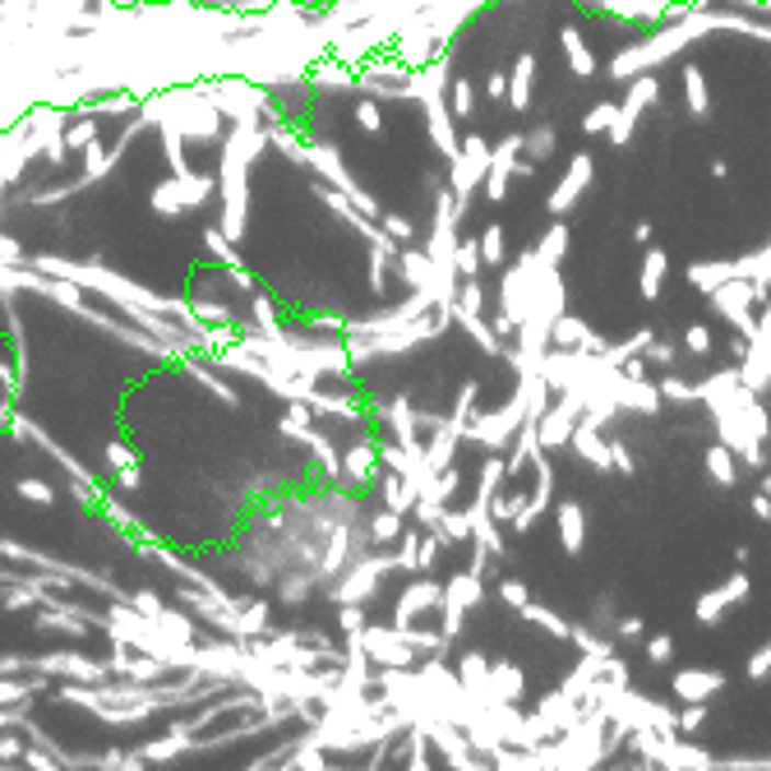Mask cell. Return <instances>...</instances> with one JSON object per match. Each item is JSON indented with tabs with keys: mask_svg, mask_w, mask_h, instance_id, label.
<instances>
[{
	"mask_svg": "<svg viewBox=\"0 0 771 771\" xmlns=\"http://www.w3.org/2000/svg\"><path fill=\"white\" fill-rule=\"evenodd\" d=\"M656 98H660L656 79H651V75H637V79H633V88H628V102L620 106V116H614V125H610V144H624V139L633 135L637 116H643Z\"/></svg>",
	"mask_w": 771,
	"mask_h": 771,
	"instance_id": "obj_9",
	"label": "cell"
},
{
	"mask_svg": "<svg viewBox=\"0 0 771 771\" xmlns=\"http://www.w3.org/2000/svg\"><path fill=\"white\" fill-rule=\"evenodd\" d=\"M643 361H651V365H670V361H674V347H666V342H656V338H651V342L643 347Z\"/></svg>",
	"mask_w": 771,
	"mask_h": 771,
	"instance_id": "obj_41",
	"label": "cell"
},
{
	"mask_svg": "<svg viewBox=\"0 0 771 771\" xmlns=\"http://www.w3.org/2000/svg\"><path fill=\"white\" fill-rule=\"evenodd\" d=\"M434 555H439V541H426V545H421V559H416V568H430Z\"/></svg>",
	"mask_w": 771,
	"mask_h": 771,
	"instance_id": "obj_50",
	"label": "cell"
},
{
	"mask_svg": "<svg viewBox=\"0 0 771 771\" xmlns=\"http://www.w3.org/2000/svg\"><path fill=\"white\" fill-rule=\"evenodd\" d=\"M735 277V263H693V269H689V282L698 286V292H716V286L721 282H730Z\"/></svg>",
	"mask_w": 771,
	"mask_h": 771,
	"instance_id": "obj_18",
	"label": "cell"
},
{
	"mask_svg": "<svg viewBox=\"0 0 771 771\" xmlns=\"http://www.w3.org/2000/svg\"><path fill=\"white\" fill-rule=\"evenodd\" d=\"M522 148H526V158H532V162L549 158V152H555V129H549V125H536L532 135L522 139Z\"/></svg>",
	"mask_w": 771,
	"mask_h": 771,
	"instance_id": "obj_27",
	"label": "cell"
},
{
	"mask_svg": "<svg viewBox=\"0 0 771 771\" xmlns=\"http://www.w3.org/2000/svg\"><path fill=\"white\" fill-rule=\"evenodd\" d=\"M361 643H365L374 656H379V660H388V666H407V660H411L402 633H365Z\"/></svg>",
	"mask_w": 771,
	"mask_h": 771,
	"instance_id": "obj_17",
	"label": "cell"
},
{
	"mask_svg": "<svg viewBox=\"0 0 771 771\" xmlns=\"http://www.w3.org/2000/svg\"><path fill=\"white\" fill-rule=\"evenodd\" d=\"M707 762H712L707 753H698V748L679 744V739H670L666 753H660V767H707Z\"/></svg>",
	"mask_w": 771,
	"mask_h": 771,
	"instance_id": "obj_24",
	"label": "cell"
},
{
	"mask_svg": "<svg viewBox=\"0 0 771 771\" xmlns=\"http://www.w3.org/2000/svg\"><path fill=\"white\" fill-rule=\"evenodd\" d=\"M480 572H457V578L444 587V637H457V628H462V614H467L476 601H480Z\"/></svg>",
	"mask_w": 771,
	"mask_h": 771,
	"instance_id": "obj_7",
	"label": "cell"
},
{
	"mask_svg": "<svg viewBox=\"0 0 771 771\" xmlns=\"http://www.w3.org/2000/svg\"><path fill=\"white\" fill-rule=\"evenodd\" d=\"M486 93H490V98H509V79H503V75H495Z\"/></svg>",
	"mask_w": 771,
	"mask_h": 771,
	"instance_id": "obj_51",
	"label": "cell"
},
{
	"mask_svg": "<svg viewBox=\"0 0 771 771\" xmlns=\"http://www.w3.org/2000/svg\"><path fill=\"white\" fill-rule=\"evenodd\" d=\"M559 536H564L568 555H578V549H582V541H587V513H582V503H559Z\"/></svg>",
	"mask_w": 771,
	"mask_h": 771,
	"instance_id": "obj_16",
	"label": "cell"
},
{
	"mask_svg": "<svg viewBox=\"0 0 771 771\" xmlns=\"http://www.w3.org/2000/svg\"><path fill=\"white\" fill-rule=\"evenodd\" d=\"M660 388V398H674V402H698V388L684 384V379H666V384H656Z\"/></svg>",
	"mask_w": 771,
	"mask_h": 771,
	"instance_id": "obj_36",
	"label": "cell"
},
{
	"mask_svg": "<svg viewBox=\"0 0 771 771\" xmlns=\"http://www.w3.org/2000/svg\"><path fill=\"white\" fill-rule=\"evenodd\" d=\"M453 112H457V116L472 112V83H462V79L453 83Z\"/></svg>",
	"mask_w": 771,
	"mask_h": 771,
	"instance_id": "obj_44",
	"label": "cell"
},
{
	"mask_svg": "<svg viewBox=\"0 0 771 771\" xmlns=\"http://www.w3.org/2000/svg\"><path fill=\"white\" fill-rule=\"evenodd\" d=\"M564 52H568V65H572V75H597V60H591V52H587V42H582V33L578 29H564Z\"/></svg>",
	"mask_w": 771,
	"mask_h": 771,
	"instance_id": "obj_19",
	"label": "cell"
},
{
	"mask_svg": "<svg viewBox=\"0 0 771 771\" xmlns=\"http://www.w3.org/2000/svg\"><path fill=\"white\" fill-rule=\"evenodd\" d=\"M522 614H526V620H532V624H541L545 633H555V637H572V628L559 620L555 610H541V605H532V601H526V605H522Z\"/></svg>",
	"mask_w": 771,
	"mask_h": 771,
	"instance_id": "obj_28",
	"label": "cell"
},
{
	"mask_svg": "<svg viewBox=\"0 0 771 771\" xmlns=\"http://www.w3.org/2000/svg\"><path fill=\"white\" fill-rule=\"evenodd\" d=\"M532 75H536V60L532 56H518V70H513V112H526V102H532Z\"/></svg>",
	"mask_w": 771,
	"mask_h": 771,
	"instance_id": "obj_20",
	"label": "cell"
},
{
	"mask_svg": "<svg viewBox=\"0 0 771 771\" xmlns=\"http://www.w3.org/2000/svg\"><path fill=\"white\" fill-rule=\"evenodd\" d=\"M480 263H486V259H480V250L472 246V240H467V246H457V277H476Z\"/></svg>",
	"mask_w": 771,
	"mask_h": 771,
	"instance_id": "obj_35",
	"label": "cell"
},
{
	"mask_svg": "<svg viewBox=\"0 0 771 771\" xmlns=\"http://www.w3.org/2000/svg\"><path fill=\"white\" fill-rule=\"evenodd\" d=\"M490 152H495V148L480 139V135H467V139H462V152L453 158V194H457V204H467L472 194H476V185L486 181Z\"/></svg>",
	"mask_w": 771,
	"mask_h": 771,
	"instance_id": "obj_4",
	"label": "cell"
},
{
	"mask_svg": "<svg viewBox=\"0 0 771 771\" xmlns=\"http://www.w3.org/2000/svg\"><path fill=\"white\" fill-rule=\"evenodd\" d=\"M572 643H578L587 656H597V660H610V643H601V637H591V633H572Z\"/></svg>",
	"mask_w": 771,
	"mask_h": 771,
	"instance_id": "obj_39",
	"label": "cell"
},
{
	"mask_svg": "<svg viewBox=\"0 0 771 771\" xmlns=\"http://www.w3.org/2000/svg\"><path fill=\"white\" fill-rule=\"evenodd\" d=\"M578 411H582V398L578 393H564L555 411H541L536 416V434H541V449H559L572 439V426H578Z\"/></svg>",
	"mask_w": 771,
	"mask_h": 771,
	"instance_id": "obj_8",
	"label": "cell"
},
{
	"mask_svg": "<svg viewBox=\"0 0 771 771\" xmlns=\"http://www.w3.org/2000/svg\"><path fill=\"white\" fill-rule=\"evenodd\" d=\"M351 472H356V476H370V453H365V449L351 453Z\"/></svg>",
	"mask_w": 771,
	"mask_h": 771,
	"instance_id": "obj_49",
	"label": "cell"
},
{
	"mask_svg": "<svg viewBox=\"0 0 771 771\" xmlns=\"http://www.w3.org/2000/svg\"><path fill=\"white\" fill-rule=\"evenodd\" d=\"M541 269L545 263L532 254H522L513 263V273H503V286H499V296H503V319H509L513 328H522V319L532 315V305H536V292H541Z\"/></svg>",
	"mask_w": 771,
	"mask_h": 771,
	"instance_id": "obj_2",
	"label": "cell"
},
{
	"mask_svg": "<svg viewBox=\"0 0 771 771\" xmlns=\"http://www.w3.org/2000/svg\"><path fill=\"white\" fill-rule=\"evenodd\" d=\"M721 591H725V597H730V601H739V597H744V591H748V578H744V572H735V578H730V582H725Z\"/></svg>",
	"mask_w": 771,
	"mask_h": 771,
	"instance_id": "obj_46",
	"label": "cell"
},
{
	"mask_svg": "<svg viewBox=\"0 0 771 771\" xmlns=\"http://www.w3.org/2000/svg\"><path fill=\"white\" fill-rule=\"evenodd\" d=\"M499 597H503V601H509L513 610H522L526 601H532V591H526L522 582H513V578H503V582H499Z\"/></svg>",
	"mask_w": 771,
	"mask_h": 771,
	"instance_id": "obj_37",
	"label": "cell"
},
{
	"mask_svg": "<svg viewBox=\"0 0 771 771\" xmlns=\"http://www.w3.org/2000/svg\"><path fill=\"white\" fill-rule=\"evenodd\" d=\"M486 674H490V660H486V656L472 651L467 660H462V689H467V693H472L476 684H486Z\"/></svg>",
	"mask_w": 771,
	"mask_h": 771,
	"instance_id": "obj_30",
	"label": "cell"
},
{
	"mask_svg": "<svg viewBox=\"0 0 771 771\" xmlns=\"http://www.w3.org/2000/svg\"><path fill=\"white\" fill-rule=\"evenodd\" d=\"M674 725H679V735H693L698 725H702V702H689V707L674 716Z\"/></svg>",
	"mask_w": 771,
	"mask_h": 771,
	"instance_id": "obj_40",
	"label": "cell"
},
{
	"mask_svg": "<svg viewBox=\"0 0 771 771\" xmlns=\"http://www.w3.org/2000/svg\"><path fill=\"white\" fill-rule=\"evenodd\" d=\"M522 503H526V499H522L518 490H509V495H499V490H495V499H490V513H495V522H513Z\"/></svg>",
	"mask_w": 771,
	"mask_h": 771,
	"instance_id": "obj_31",
	"label": "cell"
},
{
	"mask_svg": "<svg viewBox=\"0 0 771 771\" xmlns=\"http://www.w3.org/2000/svg\"><path fill=\"white\" fill-rule=\"evenodd\" d=\"M758 296H767V286H762V282H753V277H730V282H721L716 292H712L716 315L730 319V324L739 328V333H744V342L758 333V319L748 315V305H753Z\"/></svg>",
	"mask_w": 771,
	"mask_h": 771,
	"instance_id": "obj_3",
	"label": "cell"
},
{
	"mask_svg": "<svg viewBox=\"0 0 771 771\" xmlns=\"http://www.w3.org/2000/svg\"><path fill=\"white\" fill-rule=\"evenodd\" d=\"M430 605H444V587H439V582H416L411 591H402V601H398V624H407L411 614H421Z\"/></svg>",
	"mask_w": 771,
	"mask_h": 771,
	"instance_id": "obj_14",
	"label": "cell"
},
{
	"mask_svg": "<svg viewBox=\"0 0 771 771\" xmlns=\"http://www.w3.org/2000/svg\"><path fill=\"white\" fill-rule=\"evenodd\" d=\"M374 536H379V541H393V536H402V532H398V513H384L379 522H374Z\"/></svg>",
	"mask_w": 771,
	"mask_h": 771,
	"instance_id": "obj_45",
	"label": "cell"
},
{
	"mask_svg": "<svg viewBox=\"0 0 771 771\" xmlns=\"http://www.w3.org/2000/svg\"><path fill=\"white\" fill-rule=\"evenodd\" d=\"M684 93H689V106L698 116L707 112V79H702L698 65H684Z\"/></svg>",
	"mask_w": 771,
	"mask_h": 771,
	"instance_id": "obj_26",
	"label": "cell"
},
{
	"mask_svg": "<svg viewBox=\"0 0 771 771\" xmlns=\"http://www.w3.org/2000/svg\"><path fill=\"white\" fill-rule=\"evenodd\" d=\"M698 33L689 29V19L684 24H674V29H666L660 37H651V42H643V47H633V52H620L614 56V65H610V75L614 79H637V75H647L651 65H660V60H670L679 47H689Z\"/></svg>",
	"mask_w": 771,
	"mask_h": 771,
	"instance_id": "obj_1",
	"label": "cell"
},
{
	"mask_svg": "<svg viewBox=\"0 0 771 771\" xmlns=\"http://www.w3.org/2000/svg\"><path fill=\"white\" fill-rule=\"evenodd\" d=\"M564 250H568V227H549L545 240L536 246V259H541V263H559Z\"/></svg>",
	"mask_w": 771,
	"mask_h": 771,
	"instance_id": "obj_29",
	"label": "cell"
},
{
	"mask_svg": "<svg viewBox=\"0 0 771 771\" xmlns=\"http://www.w3.org/2000/svg\"><path fill=\"white\" fill-rule=\"evenodd\" d=\"M614 116H620V106L601 102V106H591V112H587L582 129H587V135H601V129H610V125H614Z\"/></svg>",
	"mask_w": 771,
	"mask_h": 771,
	"instance_id": "obj_32",
	"label": "cell"
},
{
	"mask_svg": "<svg viewBox=\"0 0 771 771\" xmlns=\"http://www.w3.org/2000/svg\"><path fill=\"white\" fill-rule=\"evenodd\" d=\"M522 421H532V416H526V402L513 393V402H509V407H499L495 416H486V421L467 426V434L476 439L480 449H503V444H509V439L522 430Z\"/></svg>",
	"mask_w": 771,
	"mask_h": 771,
	"instance_id": "obj_5",
	"label": "cell"
},
{
	"mask_svg": "<svg viewBox=\"0 0 771 771\" xmlns=\"http://www.w3.org/2000/svg\"><path fill=\"white\" fill-rule=\"evenodd\" d=\"M753 513H758V518H771V495H767V490L753 499Z\"/></svg>",
	"mask_w": 771,
	"mask_h": 771,
	"instance_id": "obj_53",
	"label": "cell"
},
{
	"mask_svg": "<svg viewBox=\"0 0 771 771\" xmlns=\"http://www.w3.org/2000/svg\"><path fill=\"white\" fill-rule=\"evenodd\" d=\"M620 633H628V637H637V633H643V624H637V620H624V624H620Z\"/></svg>",
	"mask_w": 771,
	"mask_h": 771,
	"instance_id": "obj_54",
	"label": "cell"
},
{
	"mask_svg": "<svg viewBox=\"0 0 771 771\" xmlns=\"http://www.w3.org/2000/svg\"><path fill=\"white\" fill-rule=\"evenodd\" d=\"M767 674H771V643L753 660H748V679H767Z\"/></svg>",
	"mask_w": 771,
	"mask_h": 771,
	"instance_id": "obj_42",
	"label": "cell"
},
{
	"mask_svg": "<svg viewBox=\"0 0 771 771\" xmlns=\"http://www.w3.org/2000/svg\"><path fill=\"white\" fill-rule=\"evenodd\" d=\"M453 319H457V324H462V328H467V333L476 338V347H480V351H490V356H499V351H503L499 333H495V328H490L486 319H480L476 310H462V305L453 301Z\"/></svg>",
	"mask_w": 771,
	"mask_h": 771,
	"instance_id": "obj_15",
	"label": "cell"
},
{
	"mask_svg": "<svg viewBox=\"0 0 771 771\" xmlns=\"http://www.w3.org/2000/svg\"><path fill=\"white\" fill-rule=\"evenodd\" d=\"M707 472L721 480V486H735V449L730 444L707 449Z\"/></svg>",
	"mask_w": 771,
	"mask_h": 771,
	"instance_id": "obj_23",
	"label": "cell"
},
{
	"mask_svg": "<svg viewBox=\"0 0 771 771\" xmlns=\"http://www.w3.org/2000/svg\"><path fill=\"white\" fill-rule=\"evenodd\" d=\"M388 231L407 240V236H411V223H407V217H388Z\"/></svg>",
	"mask_w": 771,
	"mask_h": 771,
	"instance_id": "obj_52",
	"label": "cell"
},
{
	"mask_svg": "<svg viewBox=\"0 0 771 771\" xmlns=\"http://www.w3.org/2000/svg\"><path fill=\"white\" fill-rule=\"evenodd\" d=\"M716 411V430H721V444H730L735 453H744L753 467H762V449H758V434L748 430V421H744V411L725 398V402H716L712 407Z\"/></svg>",
	"mask_w": 771,
	"mask_h": 771,
	"instance_id": "obj_6",
	"label": "cell"
},
{
	"mask_svg": "<svg viewBox=\"0 0 771 771\" xmlns=\"http://www.w3.org/2000/svg\"><path fill=\"white\" fill-rule=\"evenodd\" d=\"M647 656L656 660V666H666V660L674 656V643H670V637H651V643H647Z\"/></svg>",
	"mask_w": 771,
	"mask_h": 771,
	"instance_id": "obj_43",
	"label": "cell"
},
{
	"mask_svg": "<svg viewBox=\"0 0 771 771\" xmlns=\"http://www.w3.org/2000/svg\"><path fill=\"white\" fill-rule=\"evenodd\" d=\"M684 347L693 351V356H707V351H712V333H707V328H702V324H693L689 333H684Z\"/></svg>",
	"mask_w": 771,
	"mask_h": 771,
	"instance_id": "obj_38",
	"label": "cell"
},
{
	"mask_svg": "<svg viewBox=\"0 0 771 771\" xmlns=\"http://www.w3.org/2000/svg\"><path fill=\"white\" fill-rule=\"evenodd\" d=\"M721 689H725V679L716 670H679L674 674V693L684 698V702H707Z\"/></svg>",
	"mask_w": 771,
	"mask_h": 771,
	"instance_id": "obj_12",
	"label": "cell"
},
{
	"mask_svg": "<svg viewBox=\"0 0 771 771\" xmlns=\"http://www.w3.org/2000/svg\"><path fill=\"white\" fill-rule=\"evenodd\" d=\"M572 449H578V453L591 462V467H614L610 444L597 434V426H591V421H578V426H572Z\"/></svg>",
	"mask_w": 771,
	"mask_h": 771,
	"instance_id": "obj_13",
	"label": "cell"
},
{
	"mask_svg": "<svg viewBox=\"0 0 771 771\" xmlns=\"http://www.w3.org/2000/svg\"><path fill=\"white\" fill-rule=\"evenodd\" d=\"M490 689L503 702H518L522 698V670L518 666H490Z\"/></svg>",
	"mask_w": 771,
	"mask_h": 771,
	"instance_id": "obj_21",
	"label": "cell"
},
{
	"mask_svg": "<svg viewBox=\"0 0 771 771\" xmlns=\"http://www.w3.org/2000/svg\"><path fill=\"white\" fill-rule=\"evenodd\" d=\"M384 495H388V509H393V513H407V509H416V495H421V490H416L411 480L402 476V480H388Z\"/></svg>",
	"mask_w": 771,
	"mask_h": 771,
	"instance_id": "obj_25",
	"label": "cell"
},
{
	"mask_svg": "<svg viewBox=\"0 0 771 771\" xmlns=\"http://www.w3.org/2000/svg\"><path fill=\"white\" fill-rule=\"evenodd\" d=\"M725 605H730V597H725V591H707V597L698 601V620H702V624H716Z\"/></svg>",
	"mask_w": 771,
	"mask_h": 771,
	"instance_id": "obj_33",
	"label": "cell"
},
{
	"mask_svg": "<svg viewBox=\"0 0 771 771\" xmlns=\"http://www.w3.org/2000/svg\"><path fill=\"white\" fill-rule=\"evenodd\" d=\"M480 259L503 263V227H486V236H480Z\"/></svg>",
	"mask_w": 771,
	"mask_h": 771,
	"instance_id": "obj_34",
	"label": "cell"
},
{
	"mask_svg": "<svg viewBox=\"0 0 771 771\" xmlns=\"http://www.w3.org/2000/svg\"><path fill=\"white\" fill-rule=\"evenodd\" d=\"M361 125H365V129H379V106H374V102L361 106Z\"/></svg>",
	"mask_w": 771,
	"mask_h": 771,
	"instance_id": "obj_48",
	"label": "cell"
},
{
	"mask_svg": "<svg viewBox=\"0 0 771 771\" xmlns=\"http://www.w3.org/2000/svg\"><path fill=\"white\" fill-rule=\"evenodd\" d=\"M666 269H670L666 250H647V263H643V296H647V301H656V296H660V282H666Z\"/></svg>",
	"mask_w": 771,
	"mask_h": 771,
	"instance_id": "obj_22",
	"label": "cell"
},
{
	"mask_svg": "<svg viewBox=\"0 0 771 771\" xmlns=\"http://www.w3.org/2000/svg\"><path fill=\"white\" fill-rule=\"evenodd\" d=\"M610 457H614V467H620V472H633V457H628L624 444H610Z\"/></svg>",
	"mask_w": 771,
	"mask_h": 771,
	"instance_id": "obj_47",
	"label": "cell"
},
{
	"mask_svg": "<svg viewBox=\"0 0 771 771\" xmlns=\"http://www.w3.org/2000/svg\"><path fill=\"white\" fill-rule=\"evenodd\" d=\"M587 181H591V158H572V167H568V175L559 181V190L549 194V213H564V208H572L578 204V194L587 190Z\"/></svg>",
	"mask_w": 771,
	"mask_h": 771,
	"instance_id": "obj_11",
	"label": "cell"
},
{
	"mask_svg": "<svg viewBox=\"0 0 771 771\" xmlns=\"http://www.w3.org/2000/svg\"><path fill=\"white\" fill-rule=\"evenodd\" d=\"M518 152H522V135H509V139H499L495 152H490V171H486V190H490V200L499 204L503 194H509V175L518 171Z\"/></svg>",
	"mask_w": 771,
	"mask_h": 771,
	"instance_id": "obj_10",
	"label": "cell"
}]
</instances>
